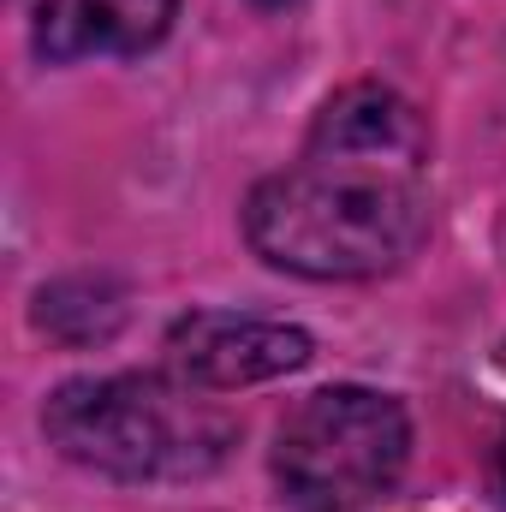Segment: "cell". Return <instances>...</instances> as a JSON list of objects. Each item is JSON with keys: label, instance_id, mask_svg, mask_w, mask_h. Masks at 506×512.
<instances>
[{"label": "cell", "instance_id": "cell-3", "mask_svg": "<svg viewBox=\"0 0 506 512\" xmlns=\"http://www.w3.org/2000/svg\"><path fill=\"white\" fill-rule=\"evenodd\" d=\"M411 453V423L399 399L370 387H322L292 405L274 441V471L292 501L340 512L381 495Z\"/></svg>", "mask_w": 506, "mask_h": 512}, {"label": "cell", "instance_id": "cell-1", "mask_svg": "<svg viewBox=\"0 0 506 512\" xmlns=\"http://www.w3.org/2000/svg\"><path fill=\"white\" fill-rule=\"evenodd\" d=\"M429 131L381 84L340 90L304 143V161L262 179L245 239L262 262L310 280H376L429 239Z\"/></svg>", "mask_w": 506, "mask_h": 512}, {"label": "cell", "instance_id": "cell-5", "mask_svg": "<svg viewBox=\"0 0 506 512\" xmlns=\"http://www.w3.org/2000/svg\"><path fill=\"white\" fill-rule=\"evenodd\" d=\"M30 18V42L42 60H90V54H149L173 0H18Z\"/></svg>", "mask_w": 506, "mask_h": 512}, {"label": "cell", "instance_id": "cell-2", "mask_svg": "<svg viewBox=\"0 0 506 512\" xmlns=\"http://www.w3.org/2000/svg\"><path fill=\"white\" fill-rule=\"evenodd\" d=\"M48 441L102 477L126 483H185L209 477L233 441L239 417L215 399H203L197 382H161V376H84L66 382L42 411Z\"/></svg>", "mask_w": 506, "mask_h": 512}, {"label": "cell", "instance_id": "cell-4", "mask_svg": "<svg viewBox=\"0 0 506 512\" xmlns=\"http://www.w3.org/2000/svg\"><path fill=\"white\" fill-rule=\"evenodd\" d=\"M167 358L197 387H251L310 364V334L286 322H256L227 310H191L167 334Z\"/></svg>", "mask_w": 506, "mask_h": 512}, {"label": "cell", "instance_id": "cell-7", "mask_svg": "<svg viewBox=\"0 0 506 512\" xmlns=\"http://www.w3.org/2000/svg\"><path fill=\"white\" fill-rule=\"evenodd\" d=\"M262 6H280V0H262Z\"/></svg>", "mask_w": 506, "mask_h": 512}, {"label": "cell", "instance_id": "cell-6", "mask_svg": "<svg viewBox=\"0 0 506 512\" xmlns=\"http://www.w3.org/2000/svg\"><path fill=\"white\" fill-rule=\"evenodd\" d=\"M501 489H506V441H501Z\"/></svg>", "mask_w": 506, "mask_h": 512}]
</instances>
